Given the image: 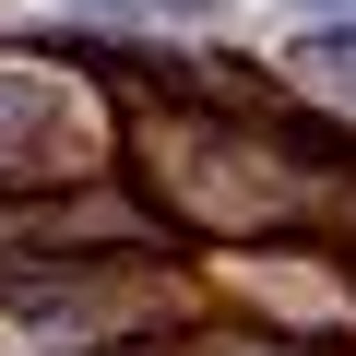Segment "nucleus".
<instances>
[{
    "mask_svg": "<svg viewBox=\"0 0 356 356\" xmlns=\"http://www.w3.org/2000/svg\"><path fill=\"white\" fill-rule=\"evenodd\" d=\"M131 178L191 238H273V226L332 214L321 166H297L273 131H226V119H143L131 131Z\"/></svg>",
    "mask_w": 356,
    "mask_h": 356,
    "instance_id": "1",
    "label": "nucleus"
},
{
    "mask_svg": "<svg viewBox=\"0 0 356 356\" xmlns=\"http://www.w3.org/2000/svg\"><path fill=\"white\" fill-rule=\"evenodd\" d=\"M119 332V285L83 261H0V356H83Z\"/></svg>",
    "mask_w": 356,
    "mask_h": 356,
    "instance_id": "2",
    "label": "nucleus"
},
{
    "mask_svg": "<svg viewBox=\"0 0 356 356\" xmlns=\"http://www.w3.org/2000/svg\"><path fill=\"white\" fill-rule=\"evenodd\" d=\"M60 131H72V107H60L48 83H13V72H0V178H48V166L72 154Z\"/></svg>",
    "mask_w": 356,
    "mask_h": 356,
    "instance_id": "3",
    "label": "nucleus"
},
{
    "mask_svg": "<svg viewBox=\"0 0 356 356\" xmlns=\"http://www.w3.org/2000/svg\"><path fill=\"white\" fill-rule=\"evenodd\" d=\"M297 72H309L332 107H356V24H344V13H332V24H309V36H297Z\"/></svg>",
    "mask_w": 356,
    "mask_h": 356,
    "instance_id": "4",
    "label": "nucleus"
},
{
    "mask_svg": "<svg viewBox=\"0 0 356 356\" xmlns=\"http://www.w3.org/2000/svg\"><path fill=\"white\" fill-rule=\"evenodd\" d=\"M154 356H297V344H273V332H178Z\"/></svg>",
    "mask_w": 356,
    "mask_h": 356,
    "instance_id": "5",
    "label": "nucleus"
},
{
    "mask_svg": "<svg viewBox=\"0 0 356 356\" xmlns=\"http://www.w3.org/2000/svg\"><path fill=\"white\" fill-rule=\"evenodd\" d=\"M119 13H143V24H214L226 0H119Z\"/></svg>",
    "mask_w": 356,
    "mask_h": 356,
    "instance_id": "6",
    "label": "nucleus"
},
{
    "mask_svg": "<svg viewBox=\"0 0 356 356\" xmlns=\"http://www.w3.org/2000/svg\"><path fill=\"white\" fill-rule=\"evenodd\" d=\"M332 13H344V24H356V0H332Z\"/></svg>",
    "mask_w": 356,
    "mask_h": 356,
    "instance_id": "7",
    "label": "nucleus"
},
{
    "mask_svg": "<svg viewBox=\"0 0 356 356\" xmlns=\"http://www.w3.org/2000/svg\"><path fill=\"white\" fill-rule=\"evenodd\" d=\"M344 273H356V261H344Z\"/></svg>",
    "mask_w": 356,
    "mask_h": 356,
    "instance_id": "8",
    "label": "nucleus"
}]
</instances>
